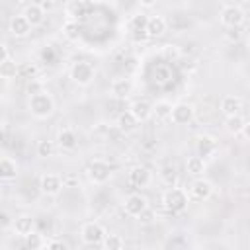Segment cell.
<instances>
[{"label":"cell","instance_id":"cell-1","mask_svg":"<svg viewBox=\"0 0 250 250\" xmlns=\"http://www.w3.org/2000/svg\"><path fill=\"white\" fill-rule=\"evenodd\" d=\"M27 109L33 117L37 119H47L53 115L55 111V100L51 94H47L45 90H37L29 96V102H27Z\"/></svg>","mask_w":250,"mask_h":250},{"label":"cell","instance_id":"cell-2","mask_svg":"<svg viewBox=\"0 0 250 250\" xmlns=\"http://www.w3.org/2000/svg\"><path fill=\"white\" fill-rule=\"evenodd\" d=\"M162 203H164V207H166L168 211H172V213H182V211L188 207V203H189V195H188L186 189L172 186V188H168V189L162 193Z\"/></svg>","mask_w":250,"mask_h":250},{"label":"cell","instance_id":"cell-3","mask_svg":"<svg viewBox=\"0 0 250 250\" xmlns=\"http://www.w3.org/2000/svg\"><path fill=\"white\" fill-rule=\"evenodd\" d=\"M70 78L78 86H90L96 78V68L88 61H78L70 66Z\"/></svg>","mask_w":250,"mask_h":250},{"label":"cell","instance_id":"cell-4","mask_svg":"<svg viewBox=\"0 0 250 250\" xmlns=\"http://www.w3.org/2000/svg\"><path fill=\"white\" fill-rule=\"evenodd\" d=\"M80 236H82V240H84L86 244H90V246H102L104 240H105V236H107V232H105V229H104L100 223L88 221V223L82 225Z\"/></svg>","mask_w":250,"mask_h":250},{"label":"cell","instance_id":"cell-5","mask_svg":"<svg viewBox=\"0 0 250 250\" xmlns=\"http://www.w3.org/2000/svg\"><path fill=\"white\" fill-rule=\"evenodd\" d=\"M219 20H221V23L225 25V27H240L242 23H244V20H246V14H244V10L240 8V6H236V4H227V6H223V10H221V14H219Z\"/></svg>","mask_w":250,"mask_h":250},{"label":"cell","instance_id":"cell-6","mask_svg":"<svg viewBox=\"0 0 250 250\" xmlns=\"http://www.w3.org/2000/svg\"><path fill=\"white\" fill-rule=\"evenodd\" d=\"M86 176L92 184H105L111 178V166L105 160H92L86 168Z\"/></svg>","mask_w":250,"mask_h":250},{"label":"cell","instance_id":"cell-7","mask_svg":"<svg viewBox=\"0 0 250 250\" xmlns=\"http://www.w3.org/2000/svg\"><path fill=\"white\" fill-rule=\"evenodd\" d=\"M62 188H64V180L59 174H53V172L41 174V178H39V191L43 195H51V197L59 195Z\"/></svg>","mask_w":250,"mask_h":250},{"label":"cell","instance_id":"cell-8","mask_svg":"<svg viewBox=\"0 0 250 250\" xmlns=\"http://www.w3.org/2000/svg\"><path fill=\"white\" fill-rule=\"evenodd\" d=\"M193 115H195V107L188 102H178L172 105V123L176 125H189L193 121Z\"/></svg>","mask_w":250,"mask_h":250},{"label":"cell","instance_id":"cell-9","mask_svg":"<svg viewBox=\"0 0 250 250\" xmlns=\"http://www.w3.org/2000/svg\"><path fill=\"white\" fill-rule=\"evenodd\" d=\"M146 207H148V199H146L145 195H141V193H131V195H127V199H125V203H123V209H125V213H127L129 217H139Z\"/></svg>","mask_w":250,"mask_h":250},{"label":"cell","instance_id":"cell-10","mask_svg":"<svg viewBox=\"0 0 250 250\" xmlns=\"http://www.w3.org/2000/svg\"><path fill=\"white\" fill-rule=\"evenodd\" d=\"M129 111L143 123V121H148L150 117H152V111H154V104H150L148 100H145V98H141V100H135V102H131V105H129Z\"/></svg>","mask_w":250,"mask_h":250},{"label":"cell","instance_id":"cell-11","mask_svg":"<svg viewBox=\"0 0 250 250\" xmlns=\"http://www.w3.org/2000/svg\"><path fill=\"white\" fill-rule=\"evenodd\" d=\"M150 180H152V172L143 164H137L129 170V182L135 188H146L150 184Z\"/></svg>","mask_w":250,"mask_h":250},{"label":"cell","instance_id":"cell-12","mask_svg":"<svg viewBox=\"0 0 250 250\" xmlns=\"http://www.w3.org/2000/svg\"><path fill=\"white\" fill-rule=\"evenodd\" d=\"M213 191H215L213 184H211L209 180H205V178H197V180H193L191 186H189V193H191L195 199H199V201L209 199V197L213 195Z\"/></svg>","mask_w":250,"mask_h":250},{"label":"cell","instance_id":"cell-13","mask_svg":"<svg viewBox=\"0 0 250 250\" xmlns=\"http://www.w3.org/2000/svg\"><path fill=\"white\" fill-rule=\"evenodd\" d=\"M109 92H111V96L117 98V100H127V98L133 94V80H131V78H125V76L115 78V80L111 82V86H109Z\"/></svg>","mask_w":250,"mask_h":250},{"label":"cell","instance_id":"cell-14","mask_svg":"<svg viewBox=\"0 0 250 250\" xmlns=\"http://www.w3.org/2000/svg\"><path fill=\"white\" fill-rule=\"evenodd\" d=\"M217 148H219V143H217L215 137H211V135H199V137H197L195 150H197L199 156H203V158H211V156L217 152Z\"/></svg>","mask_w":250,"mask_h":250},{"label":"cell","instance_id":"cell-15","mask_svg":"<svg viewBox=\"0 0 250 250\" xmlns=\"http://www.w3.org/2000/svg\"><path fill=\"white\" fill-rule=\"evenodd\" d=\"M57 146L61 150H74L78 146V135L74 133V129H68V127L61 129L57 133Z\"/></svg>","mask_w":250,"mask_h":250},{"label":"cell","instance_id":"cell-16","mask_svg":"<svg viewBox=\"0 0 250 250\" xmlns=\"http://www.w3.org/2000/svg\"><path fill=\"white\" fill-rule=\"evenodd\" d=\"M12 229H14V232H16L18 236H23V238H25L27 234H31V232L35 230V219H33L31 215H20V217L14 219Z\"/></svg>","mask_w":250,"mask_h":250},{"label":"cell","instance_id":"cell-17","mask_svg":"<svg viewBox=\"0 0 250 250\" xmlns=\"http://www.w3.org/2000/svg\"><path fill=\"white\" fill-rule=\"evenodd\" d=\"M31 23L27 21V18L23 16V14H20V16H14L12 20H10V33L14 35V37H25L29 31H31Z\"/></svg>","mask_w":250,"mask_h":250},{"label":"cell","instance_id":"cell-18","mask_svg":"<svg viewBox=\"0 0 250 250\" xmlns=\"http://www.w3.org/2000/svg\"><path fill=\"white\" fill-rule=\"evenodd\" d=\"M23 16L27 18V21L35 27V25H41L43 20H45V8L41 4H27L25 10H23Z\"/></svg>","mask_w":250,"mask_h":250},{"label":"cell","instance_id":"cell-19","mask_svg":"<svg viewBox=\"0 0 250 250\" xmlns=\"http://www.w3.org/2000/svg\"><path fill=\"white\" fill-rule=\"evenodd\" d=\"M219 107H221V111H223L227 117H229V115H236V113H240V109H242V100H240L238 96H225V98L221 100Z\"/></svg>","mask_w":250,"mask_h":250},{"label":"cell","instance_id":"cell-20","mask_svg":"<svg viewBox=\"0 0 250 250\" xmlns=\"http://www.w3.org/2000/svg\"><path fill=\"white\" fill-rule=\"evenodd\" d=\"M139 123H141V121H139L131 111H123V113L117 117V127H119V131H121V133H125V135H129V133L137 131Z\"/></svg>","mask_w":250,"mask_h":250},{"label":"cell","instance_id":"cell-21","mask_svg":"<svg viewBox=\"0 0 250 250\" xmlns=\"http://www.w3.org/2000/svg\"><path fill=\"white\" fill-rule=\"evenodd\" d=\"M16 176H18L16 160L10 158V156H2V160H0V178L4 182H12V180H16Z\"/></svg>","mask_w":250,"mask_h":250},{"label":"cell","instance_id":"cell-22","mask_svg":"<svg viewBox=\"0 0 250 250\" xmlns=\"http://www.w3.org/2000/svg\"><path fill=\"white\" fill-rule=\"evenodd\" d=\"M166 20L162 16H150L146 20V35L150 37H160L164 31H166Z\"/></svg>","mask_w":250,"mask_h":250},{"label":"cell","instance_id":"cell-23","mask_svg":"<svg viewBox=\"0 0 250 250\" xmlns=\"http://www.w3.org/2000/svg\"><path fill=\"white\" fill-rule=\"evenodd\" d=\"M18 74H20V66L16 64V61L10 59V57H4V59L0 61V76H2L6 82H10V80H14Z\"/></svg>","mask_w":250,"mask_h":250},{"label":"cell","instance_id":"cell-24","mask_svg":"<svg viewBox=\"0 0 250 250\" xmlns=\"http://www.w3.org/2000/svg\"><path fill=\"white\" fill-rule=\"evenodd\" d=\"M158 176H160V182H162L166 188H172V186H176V184H178V178H180V174H178V168H176L174 164H164V166L160 168Z\"/></svg>","mask_w":250,"mask_h":250},{"label":"cell","instance_id":"cell-25","mask_svg":"<svg viewBox=\"0 0 250 250\" xmlns=\"http://www.w3.org/2000/svg\"><path fill=\"white\" fill-rule=\"evenodd\" d=\"M205 158L203 156H199V154H193V156H189L188 160H186V170H188V174H191V176H201L203 172H205Z\"/></svg>","mask_w":250,"mask_h":250},{"label":"cell","instance_id":"cell-26","mask_svg":"<svg viewBox=\"0 0 250 250\" xmlns=\"http://www.w3.org/2000/svg\"><path fill=\"white\" fill-rule=\"evenodd\" d=\"M86 0H70L68 4H66V16H68V20H78L80 16H84L86 14Z\"/></svg>","mask_w":250,"mask_h":250},{"label":"cell","instance_id":"cell-27","mask_svg":"<svg viewBox=\"0 0 250 250\" xmlns=\"http://www.w3.org/2000/svg\"><path fill=\"white\" fill-rule=\"evenodd\" d=\"M152 117L156 121H166L172 117V104L170 102H156L154 104V111H152Z\"/></svg>","mask_w":250,"mask_h":250},{"label":"cell","instance_id":"cell-28","mask_svg":"<svg viewBox=\"0 0 250 250\" xmlns=\"http://www.w3.org/2000/svg\"><path fill=\"white\" fill-rule=\"evenodd\" d=\"M55 150H57V141H47V139H43V141H39L37 146H35V152H37L39 158H51V156H55Z\"/></svg>","mask_w":250,"mask_h":250},{"label":"cell","instance_id":"cell-29","mask_svg":"<svg viewBox=\"0 0 250 250\" xmlns=\"http://www.w3.org/2000/svg\"><path fill=\"white\" fill-rule=\"evenodd\" d=\"M244 123H246V121L242 119L240 113H236V115H229V117L225 119V129H227L230 135H238V133H242Z\"/></svg>","mask_w":250,"mask_h":250},{"label":"cell","instance_id":"cell-30","mask_svg":"<svg viewBox=\"0 0 250 250\" xmlns=\"http://www.w3.org/2000/svg\"><path fill=\"white\" fill-rule=\"evenodd\" d=\"M47 244H49V240L45 238V234H41V232H37V230H33L31 234H27V236H25V246H27V248H31V250L47 248Z\"/></svg>","mask_w":250,"mask_h":250},{"label":"cell","instance_id":"cell-31","mask_svg":"<svg viewBox=\"0 0 250 250\" xmlns=\"http://www.w3.org/2000/svg\"><path fill=\"white\" fill-rule=\"evenodd\" d=\"M102 246H104V248H107V250H119V248H123V246H125V240H123L119 234H107Z\"/></svg>","mask_w":250,"mask_h":250},{"label":"cell","instance_id":"cell-32","mask_svg":"<svg viewBox=\"0 0 250 250\" xmlns=\"http://www.w3.org/2000/svg\"><path fill=\"white\" fill-rule=\"evenodd\" d=\"M146 20H148V18H145L143 14L133 16V20H131V27H133V31H146Z\"/></svg>","mask_w":250,"mask_h":250},{"label":"cell","instance_id":"cell-33","mask_svg":"<svg viewBox=\"0 0 250 250\" xmlns=\"http://www.w3.org/2000/svg\"><path fill=\"white\" fill-rule=\"evenodd\" d=\"M62 33L66 35V37H76L78 35V21L76 20H68L64 25H62Z\"/></svg>","mask_w":250,"mask_h":250},{"label":"cell","instance_id":"cell-34","mask_svg":"<svg viewBox=\"0 0 250 250\" xmlns=\"http://www.w3.org/2000/svg\"><path fill=\"white\" fill-rule=\"evenodd\" d=\"M137 219H139L141 223H145V225H148V223H152V221L156 219V215H154V211H152L150 207H146V209H145V211H143V213H141V215H139Z\"/></svg>","mask_w":250,"mask_h":250},{"label":"cell","instance_id":"cell-35","mask_svg":"<svg viewBox=\"0 0 250 250\" xmlns=\"http://www.w3.org/2000/svg\"><path fill=\"white\" fill-rule=\"evenodd\" d=\"M47 248L49 250H66V242H62V240H51L47 244Z\"/></svg>","mask_w":250,"mask_h":250},{"label":"cell","instance_id":"cell-36","mask_svg":"<svg viewBox=\"0 0 250 250\" xmlns=\"http://www.w3.org/2000/svg\"><path fill=\"white\" fill-rule=\"evenodd\" d=\"M242 135H244L246 141H250V121L244 123V127H242Z\"/></svg>","mask_w":250,"mask_h":250},{"label":"cell","instance_id":"cell-37","mask_svg":"<svg viewBox=\"0 0 250 250\" xmlns=\"http://www.w3.org/2000/svg\"><path fill=\"white\" fill-rule=\"evenodd\" d=\"M141 2V6H145V8H150V6H154L158 0H139Z\"/></svg>","mask_w":250,"mask_h":250},{"label":"cell","instance_id":"cell-38","mask_svg":"<svg viewBox=\"0 0 250 250\" xmlns=\"http://www.w3.org/2000/svg\"><path fill=\"white\" fill-rule=\"evenodd\" d=\"M64 180V186H72L74 182H76V178L74 176H66V178H62Z\"/></svg>","mask_w":250,"mask_h":250},{"label":"cell","instance_id":"cell-39","mask_svg":"<svg viewBox=\"0 0 250 250\" xmlns=\"http://www.w3.org/2000/svg\"><path fill=\"white\" fill-rule=\"evenodd\" d=\"M88 4H100V2H104V0H86Z\"/></svg>","mask_w":250,"mask_h":250},{"label":"cell","instance_id":"cell-40","mask_svg":"<svg viewBox=\"0 0 250 250\" xmlns=\"http://www.w3.org/2000/svg\"><path fill=\"white\" fill-rule=\"evenodd\" d=\"M246 47H248V51H250V35H248V39H246Z\"/></svg>","mask_w":250,"mask_h":250},{"label":"cell","instance_id":"cell-41","mask_svg":"<svg viewBox=\"0 0 250 250\" xmlns=\"http://www.w3.org/2000/svg\"><path fill=\"white\" fill-rule=\"evenodd\" d=\"M16 2H25V0H16Z\"/></svg>","mask_w":250,"mask_h":250}]
</instances>
